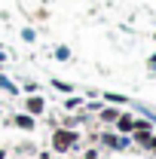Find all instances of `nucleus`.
Returning a JSON list of instances; mask_svg holds the SVG:
<instances>
[{"instance_id":"1","label":"nucleus","mask_w":156,"mask_h":159,"mask_svg":"<svg viewBox=\"0 0 156 159\" xmlns=\"http://www.w3.org/2000/svg\"><path fill=\"white\" fill-rule=\"evenodd\" d=\"M83 150V132L80 129H61L55 125L49 132V153L55 156H74Z\"/></svg>"},{"instance_id":"2","label":"nucleus","mask_w":156,"mask_h":159,"mask_svg":"<svg viewBox=\"0 0 156 159\" xmlns=\"http://www.w3.org/2000/svg\"><path fill=\"white\" fill-rule=\"evenodd\" d=\"M98 147H104L110 153H122V150L132 147V141H129V135H117L113 129H101L98 132Z\"/></svg>"},{"instance_id":"3","label":"nucleus","mask_w":156,"mask_h":159,"mask_svg":"<svg viewBox=\"0 0 156 159\" xmlns=\"http://www.w3.org/2000/svg\"><path fill=\"white\" fill-rule=\"evenodd\" d=\"M21 110H25V113H31V116H43V113H46V98H43L40 92L25 95V98H21Z\"/></svg>"},{"instance_id":"4","label":"nucleus","mask_w":156,"mask_h":159,"mask_svg":"<svg viewBox=\"0 0 156 159\" xmlns=\"http://www.w3.org/2000/svg\"><path fill=\"white\" fill-rule=\"evenodd\" d=\"M6 125H16V129H21V132H34V129H37V116L19 110V113H12V116L6 119Z\"/></svg>"},{"instance_id":"5","label":"nucleus","mask_w":156,"mask_h":159,"mask_svg":"<svg viewBox=\"0 0 156 159\" xmlns=\"http://www.w3.org/2000/svg\"><path fill=\"white\" fill-rule=\"evenodd\" d=\"M110 129H113L117 135H132V132H135V113H132V110H122L119 119L110 125Z\"/></svg>"},{"instance_id":"6","label":"nucleus","mask_w":156,"mask_h":159,"mask_svg":"<svg viewBox=\"0 0 156 159\" xmlns=\"http://www.w3.org/2000/svg\"><path fill=\"white\" fill-rule=\"evenodd\" d=\"M119 113H122V107H113V104H104V107H101V110L95 113V122H101V125H107V129H110V125H113V122L119 119Z\"/></svg>"},{"instance_id":"7","label":"nucleus","mask_w":156,"mask_h":159,"mask_svg":"<svg viewBox=\"0 0 156 159\" xmlns=\"http://www.w3.org/2000/svg\"><path fill=\"white\" fill-rule=\"evenodd\" d=\"M156 129H135L132 135H129V141H132V147H138V150H147V144H150V138H153Z\"/></svg>"},{"instance_id":"8","label":"nucleus","mask_w":156,"mask_h":159,"mask_svg":"<svg viewBox=\"0 0 156 159\" xmlns=\"http://www.w3.org/2000/svg\"><path fill=\"white\" fill-rule=\"evenodd\" d=\"M9 153H16V156H21V159H34L40 153V147L34 144V141H25V144H19V147H12Z\"/></svg>"},{"instance_id":"9","label":"nucleus","mask_w":156,"mask_h":159,"mask_svg":"<svg viewBox=\"0 0 156 159\" xmlns=\"http://www.w3.org/2000/svg\"><path fill=\"white\" fill-rule=\"evenodd\" d=\"M83 104H86V95H71V98H64V110L77 113V110H83Z\"/></svg>"},{"instance_id":"10","label":"nucleus","mask_w":156,"mask_h":159,"mask_svg":"<svg viewBox=\"0 0 156 159\" xmlns=\"http://www.w3.org/2000/svg\"><path fill=\"white\" fill-rule=\"evenodd\" d=\"M104 104H113V107H126L129 98L126 95H119V92H104Z\"/></svg>"},{"instance_id":"11","label":"nucleus","mask_w":156,"mask_h":159,"mask_svg":"<svg viewBox=\"0 0 156 159\" xmlns=\"http://www.w3.org/2000/svg\"><path fill=\"white\" fill-rule=\"evenodd\" d=\"M77 159H101V147H83Z\"/></svg>"},{"instance_id":"12","label":"nucleus","mask_w":156,"mask_h":159,"mask_svg":"<svg viewBox=\"0 0 156 159\" xmlns=\"http://www.w3.org/2000/svg\"><path fill=\"white\" fill-rule=\"evenodd\" d=\"M52 86H55L58 92H64V95H74V86H71V83H64V80H52Z\"/></svg>"},{"instance_id":"13","label":"nucleus","mask_w":156,"mask_h":159,"mask_svg":"<svg viewBox=\"0 0 156 159\" xmlns=\"http://www.w3.org/2000/svg\"><path fill=\"white\" fill-rule=\"evenodd\" d=\"M144 153H150V156L156 159V132H153V138H150V144H147V150Z\"/></svg>"},{"instance_id":"14","label":"nucleus","mask_w":156,"mask_h":159,"mask_svg":"<svg viewBox=\"0 0 156 159\" xmlns=\"http://www.w3.org/2000/svg\"><path fill=\"white\" fill-rule=\"evenodd\" d=\"M37 89H40L37 83H31V80H28V83H25V92H28V95H34V92H37Z\"/></svg>"},{"instance_id":"15","label":"nucleus","mask_w":156,"mask_h":159,"mask_svg":"<svg viewBox=\"0 0 156 159\" xmlns=\"http://www.w3.org/2000/svg\"><path fill=\"white\" fill-rule=\"evenodd\" d=\"M34 159H52V153H49V150H40V153H37Z\"/></svg>"},{"instance_id":"16","label":"nucleus","mask_w":156,"mask_h":159,"mask_svg":"<svg viewBox=\"0 0 156 159\" xmlns=\"http://www.w3.org/2000/svg\"><path fill=\"white\" fill-rule=\"evenodd\" d=\"M9 156H12V153H9L6 147H0V159H9Z\"/></svg>"},{"instance_id":"17","label":"nucleus","mask_w":156,"mask_h":159,"mask_svg":"<svg viewBox=\"0 0 156 159\" xmlns=\"http://www.w3.org/2000/svg\"><path fill=\"white\" fill-rule=\"evenodd\" d=\"M147 67H150V70H156V55H150V61H147Z\"/></svg>"},{"instance_id":"18","label":"nucleus","mask_w":156,"mask_h":159,"mask_svg":"<svg viewBox=\"0 0 156 159\" xmlns=\"http://www.w3.org/2000/svg\"><path fill=\"white\" fill-rule=\"evenodd\" d=\"M3 61H6V55H3V52H0V70H3Z\"/></svg>"},{"instance_id":"19","label":"nucleus","mask_w":156,"mask_h":159,"mask_svg":"<svg viewBox=\"0 0 156 159\" xmlns=\"http://www.w3.org/2000/svg\"><path fill=\"white\" fill-rule=\"evenodd\" d=\"M0 52H3V46H0Z\"/></svg>"},{"instance_id":"20","label":"nucleus","mask_w":156,"mask_h":159,"mask_svg":"<svg viewBox=\"0 0 156 159\" xmlns=\"http://www.w3.org/2000/svg\"><path fill=\"white\" fill-rule=\"evenodd\" d=\"M71 159H77V156H71Z\"/></svg>"}]
</instances>
